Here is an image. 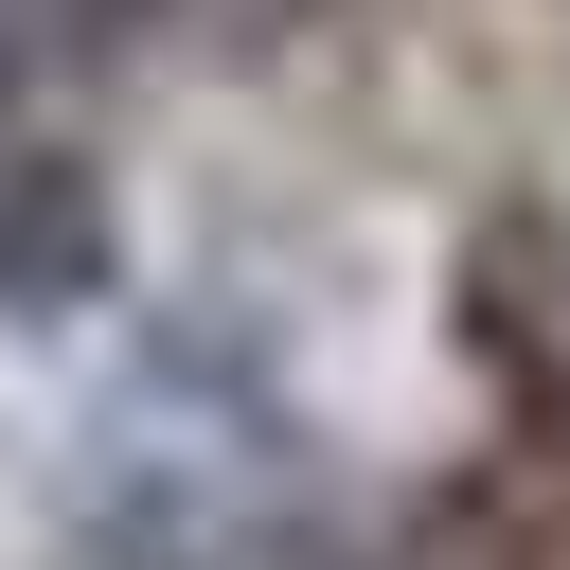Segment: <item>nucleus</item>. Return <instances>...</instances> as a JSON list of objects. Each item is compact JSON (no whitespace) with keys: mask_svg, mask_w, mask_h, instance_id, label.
<instances>
[{"mask_svg":"<svg viewBox=\"0 0 570 570\" xmlns=\"http://www.w3.org/2000/svg\"><path fill=\"white\" fill-rule=\"evenodd\" d=\"M303 534V463H285V410L232 392L214 356H160L89 463H71V517H53V570H285Z\"/></svg>","mask_w":570,"mask_h":570,"instance_id":"nucleus-1","label":"nucleus"},{"mask_svg":"<svg viewBox=\"0 0 570 570\" xmlns=\"http://www.w3.org/2000/svg\"><path fill=\"white\" fill-rule=\"evenodd\" d=\"M463 356L517 410V445H570V196H517L463 232Z\"/></svg>","mask_w":570,"mask_h":570,"instance_id":"nucleus-2","label":"nucleus"},{"mask_svg":"<svg viewBox=\"0 0 570 570\" xmlns=\"http://www.w3.org/2000/svg\"><path fill=\"white\" fill-rule=\"evenodd\" d=\"M107 303V178L71 125L0 107V321H71Z\"/></svg>","mask_w":570,"mask_h":570,"instance_id":"nucleus-3","label":"nucleus"},{"mask_svg":"<svg viewBox=\"0 0 570 570\" xmlns=\"http://www.w3.org/2000/svg\"><path fill=\"white\" fill-rule=\"evenodd\" d=\"M552 534H570V445H517L499 481H463V499H428L392 552H356V570H552Z\"/></svg>","mask_w":570,"mask_h":570,"instance_id":"nucleus-4","label":"nucleus"}]
</instances>
